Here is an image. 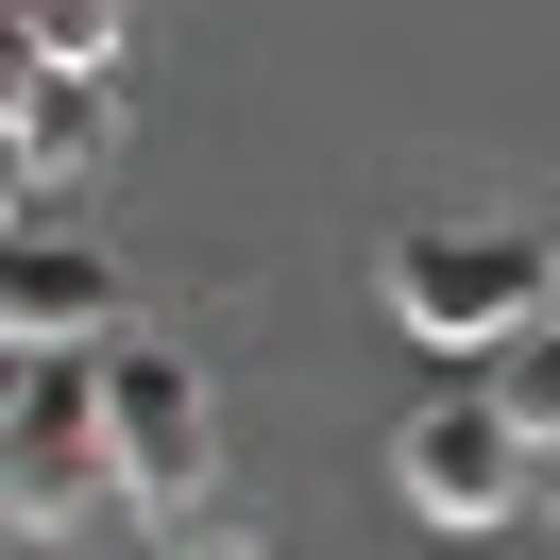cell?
I'll return each mask as SVG.
<instances>
[{"label": "cell", "mask_w": 560, "mask_h": 560, "mask_svg": "<svg viewBox=\"0 0 560 560\" xmlns=\"http://www.w3.org/2000/svg\"><path fill=\"white\" fill-rule=\"evenodd\" d=\"M0 492H18V544H85L119 510V424H103V357L85 340L18 357V458H0Z\"/></svg>", "instance_id": "7a4b0ae2"}, {"label": "cell", "mask_w": 560, "mask_h": 560, "mask_svg": "<svg viewBox=\"0 0 560 560\" xmlns=\"http://www.w3.org/2000/svg\"><path fill=\"white\" fill-rule=\"evenodd\" d=\"M171 560H272V544H171Z\"/></svg>", "instance_id": "9c48e42d"}, {"label": "cell", "mask_w": 560, "mask_h": 560, "mask_svg": "<svg viewBox=\"0 0 560 560\" xmlns=\"http://www.w3.org/2000/svg\"><path fill=\"white\" fill-rule=\"evenodd\" d=\"M374 306L408 323V340H442V357H510L526 323L560 306V255L526 238V221H408V238L374 255Z\"/></svg>", "instance_id": "6da1fadb"}, {"label": "cell", "mask_w": 560, "mask_h": 560, "mask_svg": "<svg viewBox=\"0 0 560 560\" xmlns=\"http://www.w3.org/2000/svg\"><path fill=\"white\" fill-rule=\"evenodd\" d=\"M526 458H544V442L510 424V390H442V408L390 424V476H408V510H424V526H510Z\"/></svg>", "instance_id": "277c9868"}, {"label": "cell", "mask_w": 560, "mask_h": 560, "mask_svg": "<svg viewBox=\"0 0 560 560\" xmlns=\"http://www.w3.org/2000/svg\"><path fill=\"white\" fill-rule=\"evenodd\" d=\"M492 390H510V424H526V442L560 458V306H544V323L510 340V374H492Z\"/></svg>", "instance_id": "52a82bcc"}, {"label": "cell", "mask_w": 560, "mask_h": 560, "mask_svg": "<svg viewBox=\"0 0 560 560\" xmlns=\"http://www.w3.org/2000/svg\"><path fill=\"white\" fill-rule=\"evenodd\" d=\"M103 424H119V510L137 526H187L221 492V390L171 340H103Z\"/></svg>", "instance_id": "3957f363"}, {"label": "cell", "mask_w": 560, "mask_h": 560, "mask_svg": "<svg viewBox=\"0 0 560 560\" xmlns=\"http://www.w3.org/2000/svg\"><path fill=\"white\" fill-rule=\"evenodd\" d=\"M103 306H119V272H103L85 238H51V221H35L18 272H0V340H18V357H35V340H103Z\"/></svg>", "instance_id": "8992f818"}, {"label": "cell", "mask_w": 560, "mask_h": 560, "mask_svg": "<svg viewBox=\"0 0 560 560\" xmlns=\"http://www.w3.org/2000/svg\"><path fill=\"white\" fill-rule=\"evenodd\" d=\"M18 51H69V69H119V0H18Z\"/></svg>", "instance_id": "ba28073f"}, {"label": "cell", "mask_w": 560, "mask_h": 560, "mask_svg": "<svg viewBox=\"0 0 560 560\" xmlns=\"http://www.w3.org/2000/svg\"><path fill=\"white\" fill-rule=\"evenodd\" d=\"M544 526H560V458H544Z\"/></svg>", "instance_id": "30bf717a"}, {"label": "cell", "mask_w": 560, "mask_h": 560, "mask_svg": "<svg viewBox=\"0 0 560 560\" xmlns=\"http://www.w3.org/2000/svg\"><path fill=\"white\" fill-rule=\"evenodd\" d=\"M0 153H18V205H51V187H85L119 153V85L69 69V51H18V103H0Z\"/></svg>", "instance_id": "5b68a950"}]
</instances>
